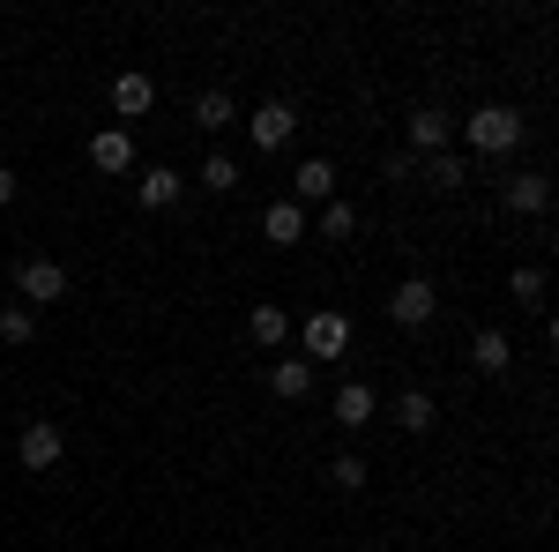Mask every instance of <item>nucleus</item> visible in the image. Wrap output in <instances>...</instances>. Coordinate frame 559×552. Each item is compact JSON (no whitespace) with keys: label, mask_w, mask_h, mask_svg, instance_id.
I'll list each match as a JSON object with an SVG mask.
<instances>
[{"label":"nucleus","mask_w":559,"mask_h":552,"mask_svg":"<svg viewBox=\"0 0 559 552\" xmlns=\"http://www.w3.org/2000/svg\"><path fill=\"white\" fill-rule=\"evenodd\" d=\"M15 456H23V470H31V478H45V470L68 456V433H60L52 419H31V425H23V441H15Z\"/></svg>","instance_id":"20e7f679"},{"label":"nucleus","mask_w":559,"mask_h":552,"mask_svg":"<svg viewBox=\"0 0 559 552\" xmlns=\"http://www.w3.org/2000/svg\"><path fill=\"white\" fill-rule=\"evenodd\" d=\"M448 113H440V105H418V113H411V157H432V150H448Z\"/></svg>","instance_id":"ddd939ff"},{"label":"nucleus","mask_w":559,"mask_h":552,"mask_svg":"<svg viewBox=\"0 0 559 552\" xmlns=\"http://www.w3.org/2000/svg\"><path fill=\"white\" fill-rule=\"evenodd\" d=\"M426 179L440 187V195H463V187H471V165H463L455 150H432V157H426Z\"/></svg>","instance_id":"6ab92c4d"},{"label":"nucleus","mask_w":559,"mask_h":552,"mask_svg":"<svg viewBox=\"0 0 559 552\" xmlns=\"http://www.w3.org/2000/svg\"><path fill=\"white\" fill-rule=\"evenodd\" d=\"M31 337H38V314H31L23 298H15V306H0V343H31Z\"/></svg>","instance_id":"4be33fe9"},{"label":"nucleus","mask_w":559,"mask_h":552,"mask_svg":"<svg viewBox=\"0 0 559 552\" xmlns=\"http://www.w3.org/2000/svg\"><path fill=\"white\" fill-rule=\"evenodd\" d=\"M194 179H202V187H210V195H231V187H239V165H231V157H224V150H210V157H202V172H194Z\"/></svg>","instance_id":"412c9836"},{"label":"nucleus","mask_w":559,"mask_h":552,"mask_svg":"<svg viewBox=\"0 0 559 552\" xmlns=\"http://www.w3.org/2000/svg\"><path fill=\"white\" fill-rule=\"evenodd\" d=\"M292 202H336V165H329V157H306L299 172H292Z\"/></svg>","instance_id":"6e6552de"},{"label":"nucleus","mask_w":559,"mask_h":552,"mask_svg":"<svg viewBox=\"0 0 559 552\" xmlns=\"http://www.w3.org/2000/svg\"><path fill=\"white\" fill-rule=\"evenodd\" d=\"M545 210H552V179H545V172L508 179V216H545Z\"/></svg>","instance_id":"f8f14e48"},{"label":"nucleus","mask_w":559,"mask_h":552,"mask_svg":"<svg viewBox=\"0 0 559 552\" xmlns=\"http://www.w3.org/2000/svg\"><path fill=\"white\" fill-rule=\"evenodd\" d=\"M179 195H187V179H179L173 165H150L142 179H134V202H142V210H173Z\"/></svg>","instance_id":"1a4fd4ad"},{"label":"nucleus","mask_w":559,"mask_h":552,"mask_svg":"<svg viewBox=\"0 0 559 552\" xmlns=\"http://www.w3.org/2000/svg\"><path fill=\"white\" fill-rule=\"evenodd\" d=\"M292 134H299V113H292L284 97H269L254 120H247V142H254V150H269V157H276V150H292Z\"/></svg>","instance_id":"39448f33"},{"label":"nucleus","mask_w":559,"mask_h":552,"mask_svg":"<svg viewBox=\"0 0 559 552\" xmlns=\"http://www.w3.org/2000/svg\"><path fill=\"white\" fill-rule=\"evenodd\" d=\"M231 120H239V105H231V90H202V97H194V128L224 134Z\"/></svg>","instance_id":"a211bd4d"},{"label":"nucleus","mask_w":559,"mask_h":552,"mask_svg":"<svg viewBox=\"0 0 559 552\" xmlns=\"http://www.w3.org/2000/svg\"><path fill=\"white\" fill-rule=\"evenodd\" d=\"M8 202H15V172L0 165V210H8Z\"/></svg>","instance_id":"a878e982"},{"label":"nucleus","mask_w":559,"mask_h":552,"mask_svg":"<svg viewBox=\"0 0 559 552\" xmlns=\"http://www.w3.org/2000/svg\"><path fill=\"white\" fill-rule=\"evenodd\" d=\"M373 411H381V396H373V381H344V388H336V425H344V433H358V425H373Z\"/></svg>","instance_id":"9d476101"},{"label":"nucleus","mask_w":559,"mask_h":552,"mask_svg":"<svg viewBox=\"0 0 559 552\" xmlns=\"http://www.w3.org/2000/svg\"><path fill=\"white\" fill-rule=\"evenodd\" d=\"M508 292H515L522 306H545V269H537V261H522L515 277H508Z\"/></svg>","instance_id":"b1692460"},{"label":"nucleus","mask_w":559,"mask_h":552,"mask_svg":"<svg viewBox=\"0 0 559 552\" xmlns=\"http://www.w3.org/2000/svg\"><path fill=\"white\" fill-rule=\"evenodd\" d=\"M432 314H440V292H432V277H403V284L388 292V321H395V329H426Z\"/></svg>","instance_id":"7ed1b4c3"},{"label":"nucleus","mask_w":559,"mask_h":552,"mask_svg":"<svg viewBox=\"0 0 559 552\" xmlns=\"http://www.w3.org/2000/svg\"><path fill=\"white\" fill-rule=\"evenodd\" d=\"M261 232H269L276 247H299V239H306V210L284 195V202H269V210H261Z\"/></svg>","instance_id":"4468645a"},{"label":"nucleus","mask_w":559,"mask_h":552,"mask_svg":"<svg viewBox=\"0 0 559 552\" xmlns=\"http://www.w3.org/2000/svg\"><path fill=\"white\" fill-rule=\"evenodd\" d=\"M350 232H358V210H350L344 195H336V202H321V239H350Z\"/></svg>","instance_id":"5701e85b"},{"label":"nucleus","mask_w":559,"mask_h":552,"mask_svg":"<svg viewBox=\"0 0 559 552\" xmlns=\"http://www.w3.org/2000/svg\"><path fill=\"white\" fill-rule=\"evenodd\" d=\"M299 343H306V366H313V359H344V351H350V314H344V306H321V314H306Z\"/></svg>","instance_id":"f03ea898"},{"label":"nucleus","mask_w":559,"mask_h":552,"mask_svg":"<svg viewBox=\"0 0 559 552\" xmlns=\"http://www.w3.org/2000/svg\"><path fill=\"white\" fill-rule=\"evenodd\" d=\"M471 366L500 381V374L515 366V343H508V329H477V337H471Z\"/></svg>","instance_id":"9b49d317"},{"label":"nucleus","mask_w":559,"mask_h":552,"mask_svg":"<svg viewBox=\"0 0 559 552\" xmlns=\"http://www.w3.org/2000/svg\"><path fill=\"white\" fill-rule=\"evenodd\" d=\"M90 165H97V172H128L134 165L128 128H97V134H90Z\"/></svg>","instance_id":"2eb2a0df"},{"label":"nucleus","mask_w":559,"mask_h":552,"mask_svg":"<svg viewBox=\"0 0 559 552\" xmlns=\"http://www.w3.org/2000/svg\"><path fill=\"white\" fill-rule=\"evenodd\" d=\"M150 105H157V83H150V75H120V83H112V113H120V120H142V113H150Z\"/></svg>","instance_id":"dca6fc26"},{"label":"nucleus","mask_w":559,"mask_h":552,"mask_svg":"<svg viewBox=\"0 0 559 552\" xmlns=\"http://www.w3.org/2000/svg\"><path fill=\"white\" fill-rule=\"evenodd\" d=\"M15 292H23V306L38 298V306H52V298H68V269L52 255H31L23 269H15Z\"/></svg>","instance_id":"423d86ee"},{"label":"nucleus","mask_w":559,"mask_h":552,"mask_svg":"<svg viewBox=\"0 0 559 552\" xmlns=\"http://www.w3.org/2000/svg\"><path fill=\"white\" fill-rule=\"evenodd\" d=\"M247 337H254V343H269V351H284V337H292V314H284L276 298H261L254 314H247Z\"/></svg>","instance_id":"f3484780"},{"label":"nucleus","mask_w":559,"mask_h":552,"mask_svg":"<svg viewBox=\"0 0 559 552\" xmlns=\"http://www.w3.org/2000/svg\"><path fill=\"white\" fill-rule=\"evenodd\" d=\"M269 396H276V403H306V396H313V366L276 351V359H269Z\"/></svg>","instance_id":"0eeeda50"},{"label":"nucleus","mask_w":559,"mask_h":552,"mask_svg":"<svg viewBox=\"0 0 559 552\" xmlns=\"http://www.w3.org/2000/svg\"><path fill=\"white\" fill-rule=\"evenodd\" d=\"M432 419H440V411H432L426 388H403V396H395V425H403V433H432Z\"/></svg>","instance_id":"aec40b11"},{"label":"nucleus","mask_w":559,"mask_h":552,"mask_svg":"<svg viewBox=\"0 0 559 552\" xmlns=\"http://www.w3.org/2000/svg\"><path fill=\"white\" fill-rule=\"evenodd\" d=\"M463 134H471V150H485V157H508V150H522L530 120H522L515 105H477L471 120H463Z\"/></svg>","instance_id":"f257e3e1"},{"label":"nucleus","mask_w":559,"mask_h":552,"mask_svg":"<svg viewBox=\"0 0 559 552\" xmlns=\"http://www.w3.org/2000/svg\"><path fill=\"white\" fill-rule=\"evenodd\" d=\"M329 478H336V493H358V485H366V456H336Z\"/></svg>","instance_id":"393cba45"}]
</instances>
